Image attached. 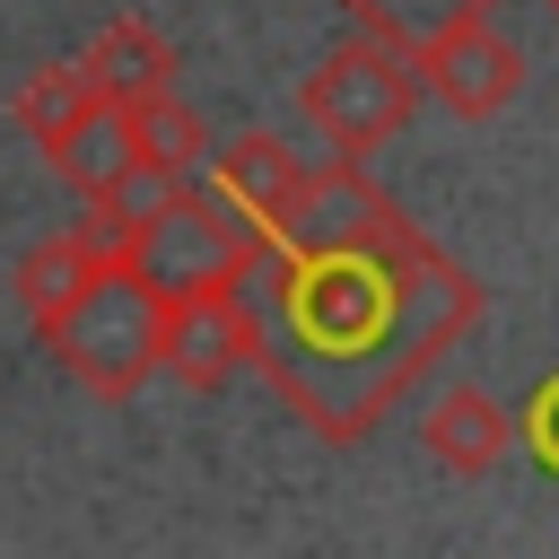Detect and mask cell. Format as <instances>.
<instances>
[{"mask_svg": "<svg viewBox=\"0 0 559 559\" xmlns=\"http://www.w3.org/2000/svg\"><path fill=\"white\" fill-rule=\"evenodd\" d=\"M236 367H253V314L236 288H175L157 323V376L183 393H218Z\"/></svg>", "mask_w": 559, "mask_h": 559, "instance_id": "cell-5", "label": "cell"}, {"mask_svg": "<svg viewBox=\"0 0 559 559\" xmlns=\"http://www.w3.org/2000/svg\"><path fill=\"white\" fill-rule=\"evenodd\" d=\"M411 70H419V96H437L454 122H489V114H507V105L524 96V52H515L489 17L454 26V35L428 44Z\"/></svg>", "mask_w": 559, "mask_h": 559, "instance_id": "cell-6", "label": "cell"}, {"mask_svg": "<svg viewBox=\"0 0 559 559\" xmlns=\"http://www.w3.org/2000/svg\"><path fill=\"white\" fill-rule=\"evenodd\" d=\"M79 70H87L114 105H140V96H166V87H175V44H166L148 17H114V26L87 35Z\"/></svg>", "mask_w": 559, "mask_h": 559, "instance_id": "cell-10", "label": "cell"}, {"mask_svg": "<svg viewBox=\"0 0 559 559\" xmlns=\"http://www.w3.org/2000/svg\"><path fill=\"white\" fill-rule=\"evenodd\" d=\"M157 323H166V297L140 262H96L35 332L52 341V358L96 393V402H131L148 376H157Z\"/></svg>", "mask_w": 559, "mask_h": 559, "instance_id": "cell-2", "label": "cell"}, {"mask_svg": "<svg viewBox=\"0 0 559 559\" xmlns=\"http://www.w3.org/2000/svg\"><path fill=\"white\" fill-rule=\"evenodd\" d=\"M201 166H210V192H218L253 236L280 227V210L297 201V175H306V157H297L280 131H236V140H218Z\"/></svg>", "mask_w": 559, "mask_h": 559, "instance_id": "cell-8", "label": "cell"}, {"mask_svg": "<svg viewBox=\"0 0 559 559\" xmlns=\"http://www.w3.org/2000/svg\"><path fill=\"white\" fill-rule=\"evenodd\" d=\"M253 253H262V236L192 175L148 183V201L131 218V262L157 280V297H175V288H236L253 271Z\"/></svg>", "mask_w": 559, "mask_h": 559, "instance_id": "cell-3", "label": "cell"}, {"mask_svg": "<svg viewBox=\"0 0 559 559\" xmlns=\"http://www.w3.org/2000/svg\"><path fill=\"white\" fill-rule=\"evenodd\" d=\"M419 445L454 472V480H489L515 445V411L489 393V384H445L428 411H419Z\"/></svg>", "mask_w": 559, "mask_h": 559, "instance_id": "cell-9", "label": "cell"}, {"mask_svg": "<svg viewBox=\"0 0 559 559\" xmlns=\"http://www.w3.org/2000/svg\"><path fill=\"white\" fill-rule=\"evenodd\" d=\"M515 437H524V445L542 454V472H559V376H550V384L533 393V411L515 419Z\"/></svg>", "mask_w": 559, "mask_h": 559, "instance_id": "cell-14", "label": "cell"}, {"mask_svg": "<svg viewBox=\"0 0 559 559\" xmlns=\"http://www.w3.org/2000/svg\"><path fill=\"white\" fill-rule=\"evenodd\" d=\"M131 114V157H140V175H192L201 157H210V131H201V114L166 87V96H140V105H122Z\"/></svg>", "mask_w": 559, "mask_h": 559, "instance_id": "cell-12", "label": "cell"}, {"mask_svg": "<svg viewBox=\"0 0 559 559\" xmlns=\"http://www.w3.org/2000/svg\"><path fill=\"white\" fill-rule=\"evenodd\" d=\"M550 17H559V0H550Z\"/></svg>", "mask_w": 559, "mask_h": 559, "instance_id": "cell-15", "label": "cell"}, {"mask_svg": "<svg viewBox=\"0 0 559 559\" xmlns=\"http://www.w3.org/2000/svg\"><path fill=\"white\" fill-rule=\"evenodd\" d=\"M44 157H52V175H61L79 201H105V192H131V183H140V157H131V114H122L105 87H87V96H79V114L44 140Z\"/></svg>", "mask_w": 559, "mask_h": 559, "instance_id": "cell-7", "label": "cell"}, {"mask_svg": "<svg viewBox=\"0 0 559 559\" xmlns=\"http://www.w3.org/2000/svg\"><path fill=\"white\" fill-rule=\"evenodd\" d=\"M236 297L253 314L262 384L323 445H358L480 323V280L402 210L323 245L262 236Z\"/></svg>", "mask_w": 559, "mask_h": 559, "instance_id": "cell-1", "label": "cell"}, {"mask_svg": "<svg viewBox=\"0 0 559 559\" xmlns=\"http://www.w3.org/2000/svg\"><path fill=\"white\" fill-rule=\"evenodd\" d=\"M297 114L314 122V140H323L332 157H376V148L402 140V122L419 114V70H411L393 44L349 35V44H332V52L306 70Z\"/></svg>", "mask_w": 559, "mask_h": 559, "instance_id": "cell-4", "label": "cell"}, {"mask_svg": "<svg viewBox=\"0 0 559 559\" xmlns=\"http://www.w3.org/2000/svg\"><path fill=\"white\" fill-rule=\"evenodd\" d=\"M87 87H96V79H87L79 61H44L35 79H17V96H9V122H17V131L44 148V140H52V131L79 114V96H87Z\"/></svg>", "mask_w": 559, "mask_h": 559, "instance_id": "cell-13", "label": "cell"}, {"mask_svg": "<svg viewBox=\"0 0 559 559\" xmlns=\"http://www.w3.org/2000/svg\"><path fill=\"white\" fill-rule=\"evenodd\" d=\"M489 9H498V0H341L349 35H376V44H393L402 61H419L428 44H445L454 26L489 17Z\"/></svg>", "mask_w": 559, "mask_h": 559, "instance_id": "cell-11", "label": "cell"}]
</instances>
